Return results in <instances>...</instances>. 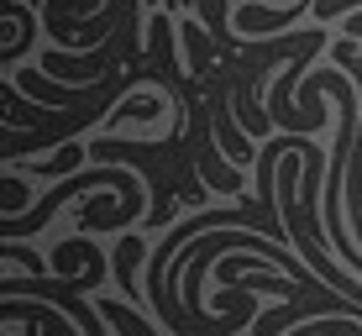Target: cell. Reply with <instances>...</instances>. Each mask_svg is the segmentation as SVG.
I'll list each match as a JSON object with an SVG mask.
<instances>
[{"mask_svg":"<svg viewBox=\"0 0 362 336\" xmlns=\"http://www.w3.org/2000/svg\"><path fill=\"white\" fill-rule=\"evenodd\" d=\"M226 90H231V79H216V84H210V116H216V137H221V147H226L236 163H247V158H257V153L247 147V137L236 132V121H231V110H226Z\"/></svg>","mask_w":362,"mask_h":336,"instance_id":"6da1fadb","label":"cell"}]
</instances>
